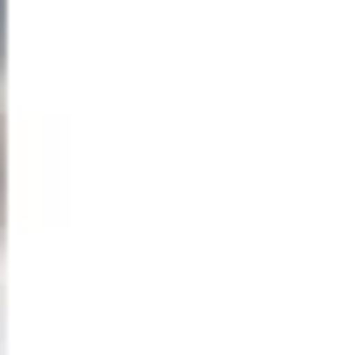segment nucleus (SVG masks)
Masks as SVG:
<instances>
[{
    "label": "nucleus",
    "mask_w": 355,
    "mask_h": 355,
    "mask_svg": "<svg viewBox=\"0 0 355 355\" xmlns=\"http://www.w3.org/2000/svg\"><path fill=\"white\" fill-rule=\"evenodd\" d=\"M0 8H8V0H0Z\"/></svg>",
    "instance_id": "f257e3e1"
}]
</instances>
